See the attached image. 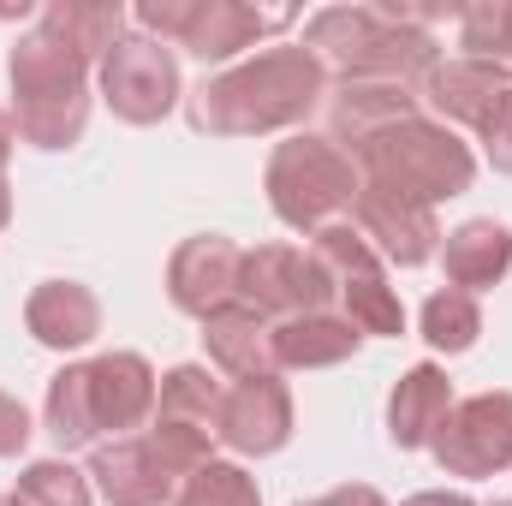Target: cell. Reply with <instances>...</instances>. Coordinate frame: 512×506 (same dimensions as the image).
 Segmentation results:
<instances>
[{
	"instance_id": "cell-35",
	"label": "cell",
	"mask_w": 512,
	"mask_h": 506,
	"mask_svg": "<svg viewBox=\"0 0 512 506\" xmlns=\"http://www.w3.org/2000/svg\"><path fill=\"white\" fill-rule=\"evenodd\" d=\"M292 506H316V501H292Z\"/></svg>"
},
{
	"instance_id": "cell-23",
	"label": "cell",
	"mask_w": 512,
	"mask_h": 506,
	"mask_svg": "<svg viewBox=\"0 0 512 506\" xmlns=\"http://www.w3.org/2000/svg\"><path fill=\"white\" fill-rule=\"evenodd\" d=\"M417 90L405 84H340L328 90V126H334V143H364L370 131L393 126L405 114H417Z\"/></svg>"
},
{
	"instance_id": "cell-16",
	"label": "cell",
	"mask_w": 512,
	"mask_h": 506,
	"mask_svg": "<svg viewBox=\"0 0 512 506\" xmlns=\"http://www.w3.org/2000/svg\"><path fill=\"white\" fill-rule=\"evenodd\" d=\"M239 262H245V251H239L233 239L197 233V239H185V245L173 251V262H167V298H173L185 316L209 322L215 310L239 304Z\"/></svg>"
},
{
	"instance_id": "cell-7",
	"label": "cell",
	"mask_w": 512,
	"mask_h": 506,
	"mask_svg": "<svg viewBox=\"0 0 512 506\" xmlns=\"http://www.w3.org/2000/svg\"><path fill=\"white\" fill-rule=\"evenodd\" d=\"M358 161L334 143V137H316V131H292L286 143H274L268 155V173H262V191H268V209L292 227V233H322L334 227L340 215H352L358 203Z\"/></svg>"
},
{
	"instance_id": "cell-1",
	"label": "cell",
	"mask_w": 512,
	"mask_h": 506,
	"mask_svg": "<svg viewBox=\"0 0 512 506\" xmlns=\"http://www.w3.org/2000/svg\"><path fill=\"white\" fill-rule=\"evenodd\" d=\"M322 102H328V66L304 42H280L245 66L203 78L185 114L209 137H268V131L304 126Z\"/></svg>"
},
{
	"instance_id": "cell-6",
	"label": "cell",
	"mask_w": 512,
	"mask_h": 506,
	"mask_svg": "<svg viewBox=\"0 0 512 506\" xmlns=\"http://www.w3.org/2000/svg\"><path fill=\"white\" fill-rule=\"evenodd\" d=\"M6 72H12V126L24 143L72 149L84 137V126H90V66L72 48L30 30V36H18Z\"/></svg>"
},
{
	"instance_id": "cell-33",
	"label": "cell",
	"mask_w": 512,
	"mask_h": 506,
	"mask_svg": "<svg viewBox=\"0 0 512 506\" xmlns=\"http://www.w3.org/2000/svg\"><path fill=\"white\" fill-rule=\"evenodd\" d=\"M12 221V191H6V179H0V227Z\"/></svg>"
},
{
	"instance_id": "cell-9",
	"label": "cell",
	"mask_w": 512,
	"mask_h": 506,
	"mask_svg": "<svg viewBox=\"0 0 512 506\" xmlns=\"http://www.w3.org/2000/svg\"><path fill=\"white\" fill-rule=\"evenodd\" d=\"M310 256L322 262V274L334 280V298L346 304V322L358 334H405V310H399V292L387 286L382 256L370 251V239L346 221L322 227Z\"/></svg>"
},
{
	"instance_id": "cell-26",
	"label": "cell",
	"mask_w": 512,
	"mask_h": 506,
	"mask_svg": "<svg viewBox=\"0 0 512 506\" xmlns=\"http://www.w3.org/2000/svg\"><path fill=\"white\" fill-rule=\"evenodd\" d=\"M459 42L471 48V60H495L512 72V0L459 6Z\"/></svg>"
},
{
	"instance_id": "cell-18",
	"label": "cell",
	"mask_w": 512,
	"mask_h": 506,
	"mask_svg": "<svg viewBox=\"0 0 512 506\" xmlns=\"http://www.w3.org/2000/svg\"><path fill=\"white\" fill-rule=\"evenodd\" d=\"M447 411H453V381H447V370L411 364L405 376L393 381V393H387V441L399 453H417V447L435 441V429L447 423Z\"/></svg>"
},
{
	"instance_id": "cell-25",
	"label": "cell",
	"mask_w": 512,
	"mask_h": 506,
	"mask_svg": "<svg viewBox=\"0 0 512 506\" xmlns=\"http://www.w3.org/2000/svg\"><path fill=\"white\" fill-rule=\"evenodd\" d=\"M417 328H423V340H429L435 352L459 358V352H471V346H477V334H483V310H477V298H471V292L441 286V292H429V304H423Z\"/></svg>"
},
{
	"instance_id": "cell-13",
	"label": "cell",
	"mask_w": 512,
	"mask_h": 506,
	"mask_svg": "<svg viewBox=\"0 0 512 506\" xmlns=\"http://www.w3.org/2000/svg\"><path fill=\"white\" fill-rule=\"evenodd\" d=\"M447 477H495L512 465V393H477L447 411L429 441Z\"/></svg>"
},
{
	"instance_id": "cell-28",
	"label": "cell",
	"mask_w": 512,
	"mask_h": 506,
	"mask_svg": "<svg viewBox=\"0 0 512 506\" xmlns=\"http://www.w3.org/2000/svg\"><path fill=\"white\" fill-rule=\"evenodd\" d=\"M173 506H262V489H256V477L245 471V465L209 459V465L179 489V501Z\"/></svg>"
},
{
	"instance_id": "cell-36",
	"label": "cell",
	"mask_w": 512,
	"mask_h": 506,
	"mask_svg": "<svg viewBox=\"0 0 512 506\" xmlns=\"http://www.w3.org/2000/svg\"><path fill=\"white\" fill-rule=\"evenodd\" d=\"M489 506H512V501H489Z\"/></svg>"
},
{
	"instance_id": "cell-14",
	"label": "cell",
	"mask_w": 512,
	"mask_h": 506,
	"mask_svg": "<svg viewBox=\"0 0 512 506\" xmlns=\"http://www.w3.org/2000/svg\"><path fill=\"white\" fill-rule=\"evenodd\" d=\"M352 215H358V233L370 239V251L382 256V262H399V268H423L429 256L441 251V227H435V209L429 203H411V197H399V191H387V185H358V203H352Z\"/></svg>"
},
{
	"instance_id": "cell-24",
	"label": "cell",
	"mask_w": 512,
	"mask_h": 506,
	"mask_svg": "<svg viewBox=\"0 0 512 506\" xmlns=\"http://www.w3.org/2000/svg\"><path fill=\"white\" fill-rule=\"evenodd\" d=\"M221 381L209 376L203 364H179L161 376V393H155V417L161 423H185V429H203L215 435V417H221Z\"/></svg>"
},
{
	"instance_id": "cell-29",
	"label": "cell",
	"mask_w": 512,
	"mask_h": 506,
	"mask_svg": "<svg viewBox=\"0 0 512 506\" xmlns=\"http://www.w3.org/2000/svg\"><path fill=\"white\" fill-rule=\"evenodd\" d=\"M30 435H36V429H30V411L0 387V459H18V453L30 447Z\"/></svg>"
},
{
	"instance_id": "cell-32",
	"label": "cell",
	"mask_w": 512,
	"mask_h": 506,
	"mask_svg": "<svg viewBox=\"0 0 512 506\" xmlns=\"http://www.w3.org/2000/svg\"><path fill=\"white\" fill-rule=\"evenodd\" d=\"M12 143H18V126H12V114L0 108V179H6V161H12Z\"/></svg>"
},
{
	"instance_id": "cell-4",
	"label": "cell",
	"mask_w": 512,
	"mask_h": 506,
	"mask_svg": "<svg viewBox=\"0 0 512 506\" xmlns=\"http://www.w3.org/2000/svg\"><path fill=\"white\" fill-rule=\"evenodd\" d=\"M346 155L358 161V179L387 185V191H399V197H411V203H429V209L447 203V197H465L471 179H477L471 143L453 126L429 120L423 108L405 114V120H393V126H382V131H370V137L352 143Z\"/></svg>"
},
{
	"instance_id": "cell-3",
	"label": "cell",
	"mask_w": 512,
	"mask_h": 506,
	"mask_svg": "<svg viewBox=\"0 0 512 506\" xmlns=\"http://www.w3.org/2000/svg\"><path fill=\"white\" fill-rule=\"evenodd\" d=\"M304 48L340 72V84H405L417 90L435 66V36L399 24L387 6H322L304 24Z\"/></svg>"
},
{
	"instance_id": "cell-10",
	"label": "cell",
	"mask_w": 512,
	"mask_h": 506,
	"mask_svg": "<svg viewBox=\"0 0 512 506\" xmlns=\"http://www.w3.org/2000/svg\"><path fill=\"white\" fill-rule=\"evenodd\" d=\"M328 298H334V280L298 245H256L239 262V304H251L268 322L316 316V310H328Z\"/></svg>"
},
{
	"instance_id": "cell-30",
	"label": "cell",
	"mask_w": 512,
	"mask_h": 506,
	"mask_svg": "<svg viewBox=\"0 0 512 506\" xmlns=\"http://www.w3.org/2000/svg\"><path fill=\"white\" fill-rule=\"evenodd\" d=\"M316 506H387L382 489H370V483H340V489H328Z\"/></svg>"
},
{
	"instance_id": "cell-21",
	"label": "cell",
	"mask_w": 512,
	"mask_h": 506,
	"mask_svg": "<svg viewBox=\"0 0 512 506\" xmlns=\"http://www.w3.org/2000/svg\"><path fill=\"white\" fill-rule=\"evenodd\" d=\"M441 268H447V280H453L459 292H471V298L489 292V286H501L507 268H512V227L495 221V215L453 227V233L441 239Z\"/></svg>"
},
{
	"instance_id": "cell-27",
	"label": "cell",
	"mask_w": 512,
	"mask_h": 506,
	"mask_svg": "<svg viewBox=\"0 0 512 506\" xmlns=\"http://www.w3.org/2000/svg\"><path fill=\"white\" fill-rule=\"evenodd\" d=\"M18 501L24 506H90L96 489L84 471H72L66 459H36L18 471Z\"/></svg>"
},
{
	"instance_id": "cell-11",
	"label": "cell",
	"mask_w": 512,
	"mask_h": 506,
	"mask_svg": "<svg viewBox=\"0 0 512 506\" xmlns=\"http://www.w3.org/2000/svg\"><path fill=\"white\" fill-rule=\"evenodd\" d=\"M102 96L126 126H155L179 108V60L155 36H120L102 60Z\"/></svg>"
},
{
	"instance_id": "cell-17",
	"label": "cell",
	"mask_w": 512,
	"mask_h": 506,
	"mask_svg": "<svg viewBox=\"0 0 512 506\" xmlns=\"http://www.w3.org/2000/svg\"><path fill=\"white\" fill-rule=\"evenodd\" d=\"M24 328L48 346V352H78L102 334V298L84 280H42L24 298Z\"/></svg>"
},
{
	"instance_id": "cell-19",
	"label": "cell",
	"mask_w": 512,
	"mask_h": 506,
	"mask_svg": "<svg viewBox=\"0 0 512 506\" xmlns=\"http://www.w3.org/2000/svg\"><path fill=\"white\" fill-rule=\"evenodd\" d=\"M203 352L215 370H227L233 381H251V376H280L274 364V322L256 316L251 304H227L203 322Z\"/></svg>"
},
{
	"instance_id": "cell-34",
	"label": "cell",
	"mask_w": 512,
	"mask_h": 506,
	"mask_svg": "<svg viewBox=\"0 0 512 506\" xmlns=\"http://www.w3.org/2000/svg\"><path fill=\"white\" fill-rule=\"evenodd\" d=\"M0 506H24V501H18V495H0Z\"/></svg>"
},
{
	"instance_id": "cell-5",
	"label": "cell",
	"mask_w": 512,
	"mask_h": 506,
	"mask_svg": "<svg viewBox=\"0 0 512 506\" xmlns=\"http://www.w3.org/2000/svg\"><path fill=\"white\" fill-rule=\"evenodd\" d=\"M215 435L203 429H185V423H161L149 417L137 435H120V441H102L90 453V489L108 506H173L179 489L215 459L209 453Z\"/></svg>"
},
{
	"instance_id": "cell-20",
	"label": "cell",
	"mask_w": 512,
	"mask_h": 506,
	"mask_svg": "<svg viewBox=\"0 0 512 506\" xmlns=\"http://www.w3.org/2000/svg\"><path fill=\"white\" fill-rule=\"evenodd\" d=\"M36 30L60 48H72L84 66H102L114 42L126 36V6L120 0H48L36 12Z\"/></svg>"
},
{
	"instance_id": "cell-2",
	"label": "cell",
	"mask_w": 512,
	"mask_h": 506,
	"mask_svg": "<svg viewBox=\"0 0 512 506\" xmlns=\"http://www.w3.org/2000/svg\"><path fill=\"white\" fill-rule=\"evenodd\" d=\"M155 393H161V376L149 370L143 352H102L90 364H66L48 381L42 423H48L60 453L102 447V435L120 441L155 417Z\"/></svg>"
},
{
	"instance_id": "cell-31",
	"label": "cell",
	"mask_w": 512,
	"mask_h": 506,
	"mask_svg": "<svg viewBox=\"0 0 512 506\" xmlns=\"http://www.w3.org/2000/svg\"><path fill=\"white\" fill-rule=\"evenodd\" d=\"M405 506H477V501L459 495V489H423V495H411Z\"/></svg>"
},
{
	"instance_id": "cell-12",
	"label": "cell",
	"mask_w": 512,
	"mask_h": 506,
	"mask_svg": "<svg viewBox=\"0 0 512 506\" xmlns=\"http://www.w3.org/2000/svg\"><path fill=\"white\" fill-rule=\"evenodd\" d=\"M417 102L441 120V126H471L477 137L501 126V114L512 108V72L495 60H435L417 84Z\"/></svg>"
},
{
	"instance_id": "cell-8",
	"label": "cell",
	"mask_w": 512,
	"mask_h": 506,
	"mask_svg": "<svg viewBox=\"0 0 512 506\" xmlns=\"http://www.w3.org/2000/svg\"><path fill=\"white\" fill-rule=\"evenodd\" d=\"M137 24L155 42H179L197 60H233L268 30H286L292 12H262L239 0H137Z\"/></svg>"
},
{
	"instance_id": "cell-22",
	"label": "cell",
	"mask_w": 512,
	"mask_h": 506,
	"mask_svg": "<svg viewBox=\"0 0 512 506\" xmlns=\"http://www.w3.org/2000/svg\"><path fill=\"white\" fill-rule=\"evenodd\" d=\"M358 346H364V334L346 316H328V310L274 322V364L280 370H328V364H346Z\"/></svg>"
},
{
	"instance_id": "cell-15",
	"label": "cell",
	"mask_w": 512,
	"mask_h": 506,
	"mask_svg": "<svg viewBox=\"0 0 512 506\" xmlns=\"http://www.w3.org/2000/svg\"><path fill=\"white\" fill-rule=\"evenodd\" d=\"M215 441H227L245 459H268L292 441V393L280 376H251L233 381L221 393V417H215Z\"/></svg>"
}]
</instances>
